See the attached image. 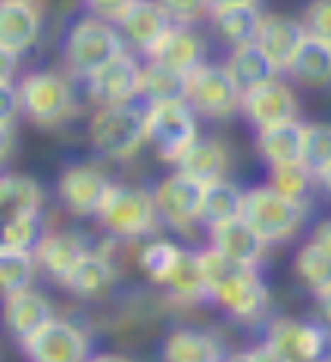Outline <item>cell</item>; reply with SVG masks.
Listing matches in <instances>:
<instances>
[{
  "label": "cell",
  "instance_id": "cell-21",
  "mask_svg": "<svg viewBox=\"0 0 331 362\" xmlns=\"http://www.w3.org/2000/svg\"><path fill=\"white\" fill-rule=\"evenodd\" d=\"M50 319H57L54 303L44 297L41 291L25 288L16 293H6V303H4V322L10 328V334L22 344L25 337L37 334Z\"/></svg>",
  "mask_w": 331,
  "mask_h": 362
},
{
  "label": "cell",
  "instance_id": "cell-14",
  "mask_svg": "<svg viewBox=\"0 0 331 362\" xmlns=\"http://www.w3.org/2000/svg\"><path fill=\"white\" fill-rule=\"evenodd\" d=\"M141 75H144V66L138 63L132 50H125L88 78V97L94 100V107L134 103L141 97Z\"/></svg>",
  "mask_w": 331,
  "mask_h": 362
},
{
  "label": "cell",
  "instance_id": "cell-33",
  "mask_svg": "<svg viewBox=\"0 0 331 362\" xmlns=\"http://www.w3.org/2000/svg\"><path fill=\"white\" fill-rule=\"evenodd\" d=\"M244 194L235 181L222 178V181H213L207 185L203 191V225H219V222H228V218H238L240 209H244Z\"/></svg>",
  "mask_w": 331,
  "mask_h": 362
},
{
  "label": "cell",
  "instance_id": "cell-40",
  "mask_svg": "<svg viewBox=\"0 0 331 362\" xmlns=\"http://www.w3.org/2000/svg\"><path fill=\"white\" fill-rule=\"evenodd\" d=\"M160 4L182 25H194L200 19H209V0H160Z\"/></svg>",
  "mask_w": 331,
  "mask_h": 362
},
{
  "label": "cell",
  "instance_id": "cell-3",
  "mask_svg": "<svg viewBox=\"0 0 331 362\" xmlns=\"http://www.w3.org/2000/svg\"><path fill=\"white\" fill-rule=\"evenodd\" d=\"M129 44H125L122 32H119L116 22L107 19H79L69 28L63 41V66L72 78L88 81L91 75H97L110 59H116L119 54H125Z\"/></svg>",
  "mask_w": 331,
  "mask_h": 362
},
{
  "label": "cell",
  "instance_id": "cell-11",
  "mask_svg": "<svg viewBox=\"0 0 331 362\" xmlns=\"http://www.w3.org/2000/svg\"><path fill=\"white\" fill-rule=\"evenodd\" d=\"M110 187H112V178L107 175L103 165L75 163L69 169H63V175L57 181V200L63 203V209L72 213L75 218H91L100 213Z\"/></svg>",
  "mask_w": 331,
  "mask_h": 362
},
{
  "label": "cell",
  "instance_id": "cell-15",
  "mask_svg": "<svg viewBox=\"0 0 331 362\" xmlns=\"http://www.w3.org/2000/svg\"><path fill=\"white\" fill-rule=\"evenodd\" d=\"M41 4L37 0H4L0 4V54L16 63L22 54L37 44L41 37Z\"/></svg>",
  "mask_w": 331,
  "mask_h": 362
},
{
  "label": "cell",
  "instance_id": "cell-1",
  "mask_svg": "<svg viewBox=\"0 0 331 362\" xmlns=\"http://www.w3.org/2000/svg\"><path fill=\"white\" fill-rule=\"evenodd\" d=\"M200 266L207 275L209 300L216 306H222L235 322L253 325L272 306V293L262 284L253 266H240V262L222 256L216 247H203L200 250Z\"/></svg>",
  "mask_w": 331,
  "mask_h": 362
},
{
  "label": "cell",
  "instance_id": "cell-20",
  "mask_svg": "<svg viewBox=\"0 0 331 362\" xmlns=\"http://www.w3.org/2000/svg\"><path fill=\"white\" fill-rule=\"evenodd\" d=\"M207 231H209V247H216L222 256L240 262V266L257 269L262 262V253H266V247H269L266 240L247 225L244 216L228 218V222H219V225H209Z\"/></svg>",
  "mask_w": 331,
  "mask_h": 362
},
{
  "label": "cell",
  "instance_id": "cell-9",
  "mask_svg": "<svg viewBox=\"0 0 331 362\" xmlns=\"http://www.w3.org/2000/svg\"><path fill=\"white\" fill-rule=\"evenodd\" d=\"M240 85L231 78L228 66L219 63H203L187 75V103L197 110L203 119H228L240 112Z\"/></svg>",
  "mask_w": 331,
  "mask_h": 362
},
{
  "label": "cell",
  "instance_id": "cell-18",
  "mask_svg": "<svg viewBox=\"0 0 331 362\" xmlns=\"http://www.w3.org/2000/svg\"><path fill=\"white\" fill-rule=\"evenodd\" d=\"M147 59L166 63L172 69L191 75L197 66L207 63V41L194 32V25H182V22H172L169 32H166L156 47L147 54Z\"/></svg>",
  "mask_w": 331,
  "mask_h": 362
},
{
  "label": "cell",
  "instance_id": "cell-4",
  "mask_svg": "<svg viewBox=\"0 0 331 362\" xmlns=\"http://www.w3.org/2000/svg\"><path fill=\"white\" fill-rule=\"evenodd\" d=\"M22 116L35 128H63L79 116V97L63 72L37 69L19 81Z\"/></svg>",
  "mask_w": 331,
  "mask_h": 362
},
{
  "label": "cell",
  "instance_id": "cell-2",
  "mask_svg": "<svg viewBox=\"0 0 331 362\" xmlns=\"http://www.w3.org/2000/svg\"><path fill=\"white\" fill-rule=\"evenodd\" d=\"M88 141L103 160H132L147 141V107L138 103H112L97 107L88 122Z\"/></svg>",
  "mask_w": 331,
  "mask_h": 362
},
{
  "label": "cell",
  "instance_id": "cell-39",
  "mask_svg": "<svg viewBox=\"0 0 331 362\" xmlns=\"http://www.w3.org/2000/svg\"><path fill=\"white\" fill-rule=\"evenodd\" d=\"M303 25L306 32L319 41H328L331 44V0H310L303 6Z\"/></svg>",
  "mask_w": 331,
  "mask_h": 362
},
{
  "label": "cell",
  "instance_id": "cell-36",
  "mask_svg": "<svg viewBox=\"0 0 331 362\" xmlns=\"http://www.w3.org/2000/svg\"><path fill=\"white\" fill-rule=\"evenodd\" d=\"M269 185H272L275 191H281L284 197L310 203V194H313V187L319 185V178H315V172L306 163H288V165H272V169H269Z\"/></svg>",
  "mask_w": 331,
  "mask_h": 362
},
{
  "label": "cell",
  "instance_id": "cell-13",
  "mask_svg": "<svg viewBox=\"0 0 331 362\" xmlns=\"http://www.w3.org/2000/svg\"><path fill=\"white\" fill-rule=\"evenodd\" d=\"M19 346L28 359L37 362H75L88 359V353H91V341H88L85 328L69 319H50L37 334L25 337Z\"/></svg>",
  "mask_w": 331,
  "mask_h": 362
},
{
  "label": "cell",
  "instance_id": "cell-22",
  "mask_svg": "<svg viewBox=\"0 0 331 362\" xmlns=\"http://www.w3.org/2000/svg\"><path fill=\"white\" fill-rule=\"evenodd\" d=\"M303 138H306V122H300V119L257 128V153L269 169L272 165L303 163Z\"/></svg>",
  "mask_w": 331,
  "mask_h": 362
},
{
  "label": "cell",
  "instance_id": "cell-12",
  "mask_svg": "<svg viewBox=\"0 0 331 362\" xmlns=\"http://www.w3.org/2000/svg\"><path fill=\"white\" fill-rule=\"evenodd\" d=\"M297 112H300V100H297L294 88L281 75H272V78L260 81V85L247 88L240 94V116L253 128L291 122V119H297Z\"/></svg>",
  "mask_w": 331,
  "mask_h": 362
},
{
  "label": "cell",
  "instance_id": "cell-26",
  "mask_svg": "<svg viewBox=\"0 0 331 362\" xmlns=\"http://www.w3.org/2000/svg\"><path fill=\"white\" fill-rule=\"evenodd\" d=\"M112 278H116V272H112L110 256L107 253H88L85 259L79 262V269L63 281V288L69 293H75L79 300H97L112 288Z\"/></svg>",
  "mask_w": 331,
  "mask_h": 362
},
{
  "label": "cell",
  "instance_id": "cell-25",
  "mask_svg": "<svg viewBox=\"0 0 331 362\" xmlns=\"http://www.w3.org/2000/svg\"><path fill=\"white\" fill-rule=\"evenodd\" d=\"M266 13H260L257 4H240V6H222V10L209 13V25L225 41V47H240V44L257 41L260 22Z\"/></svg>",
  "mask_w": 331,
  "mask_h": 362
},
{
  "label": "cell",
  "instance_id": "cell-24",
  "mask_svg": "<svg viewBox=\"0 0 331 362\" xmlns=\"http://www.w3.org/2000/svg\"><path fill=\"white\" fill-rule=\"evenodd\" d=\"M228 165H231V150L225 147L222 138H200L187 147V153L178 160L175 169L187 172L191 178H197L200 185H213V181L228 178Z\"/></svg>",
  "mask_w": 331,
  "mask_h": 362
},
{
  "label": "cell",
  "instance_id": "cell-35",
  "mask_svg": "<svg viewBox=\"0 0 331 362\" xmlns=\"http://www.w3.org/2000/svg\"><path fill=\"white\" fill-rule=\"evenodd\" d=\"M182 253H185V247H178L175 240L147 238V244L141 247V253H138V266L153 284H166V278H169L172 269L178 266Z\"/></svg>",
  "mask_w": 331,
  "mask_h": 362
},
{
  "label": "cell",
  "instance_id": "cell-10",
  "mask_svg": "<svg viewBox=\"0 0 331 362\" xmlns=\"http://www.w3.org/2000/svg\"><path fill=\"white\" fill-rule=\"evenodd\" d=\"M203 191H207V185H200L197 178H191L182 169L166 175L153 191L166 228L191 235L194 225H203Z\"/></svg>",
  "mask_w": 331,
  "mask_h": 362
},
{
  "label": "cell",
  "instance_id": "cell-8",
  "mask_svg": "<svg viewBox=\"0 0 331 362\" xmlns=\"http://www.w3.org/2000/svg\"><path fill=\"white\" fill-rule=\"evenodd\" d=\"M331 337L322 328V322H306V319H272L262 337V350L266 359H284V362H310L322 359L328 350Z\"/></svg>",
  "mask_w": 331,
  "mask_h": 362
},
{
  "label": "cell",
  "instance_id": "cell-27",
  "mask_svg": "<svg viewBox=\"0 0 331 362\" xmlns=\"http://www.w3.org/2000/svg\"><path fill=\"white\" fill-rule=\"evenodd\" d=\"M288 75L303 88H325L331 85V44L306 35L303 47L297 50Z\"/></svg>",
  "mask_w": 331,
  "mask_h": 362
},
{
  "label": "cell",
  "instance_id": "cell-41",
  "mask_svg": "<svg viewBox=\"0 0 331 362\" xmlns=\"http://www.w3.org/2000/svg\"><path fill=\"white\" fill-rule=\"evenodd\" d=\"M81 4H85V10L91 13V16H97V19L119 22L125 13L132 10L134 0H81Z\"/></svg>",
  "mask_w": 331,
  "mask_h": 362
},
{
  "label": "cell",
  "instance_id": "cell-31",
  "mask_svg": "<svg viewBox=\"0 0 331 362\" xmlns=\"http://www.w3.org/2000/svg\"><path fill=\"white\" fill-rule=\"evenodd\" d=\"M141 97L147 103H172V100H187V75L172 69L166 63L150 59L141 75Z\"/></svg>",
  "mask_w": 331,
  "mask_h": 362
},
{
  "label": "cell",
  "instance_id": "cell-7",
  "mask_svg": "<svg viewBox=\"0 0 331 362\" xmlns=\"http://www.w3.org/2000/svg\"><path fill=\"white\" fill-rule=\"evenodd\" d=\"M197 119V110L187 100L147 103V141L163 163L178 165L187 147L200 138Z\"/></svg>",
  "mask_w": 331,
  "mask_h": 362
},
{
  "label": "cell",
  "instance_id": "cell-16",
  "mask_svg": "<svg viewBox=\"0 0 331 362\" xmlns=\"http://www.w3.org/2000/svg\"><path fill=\"white\" fill-rule=\"evenodd\" d=\"M306 25L303 19L294 16H281V13H266L260 22V32H257V44L266 50V57L272 59V66L281 75H288L291 63H294L297 50L303 47L306 41Z\"/></svg>",
  "mask_w": 331,
  "mask_h": 362
},
{
  "label": "cell",
  "instance_id": "cell-34",
  "mask_svg": "<svg viewBox=\"0 0 331 362\" xmlns=\"http://www.w3.org/2000/svg\"><path fill=\"white\" fill-rule=\"evenodd\" d=\"M37 259L35 250H16V247H0V288L6 293H16L32 288L35 275H37Z\"/></svg>",
  "mask_w": 331,
  "mask_h": 362
},
{
  "label": "cell",
  "instance_id": "cell-19",
  "mask_svg": "<svg viewBox=\"0 0 331 362\" xmlns=\"http://www.w3.org/2000/svg\"><path fill=\"white\" fill-rule=\"evenodd\" d=\"M91 253L88 244L75 231H47L35 247V259L47 278L63 284L79 269V262Z\"/></svg>",
  "mask_w": 331,
  "mask_h": 362
},
{
  "label": "cell",
  "instance_id": "cell-30",
  "mask_svg": "<svg viewBox=\"0 0 331 362\" xmlns=\"http://www.w3.org/2000/svg\"><path fill=\"white\" fill-rule=\"evenodd\" d=\"M225 66H228L231 78L240 85V90L260 85V81L272 78V75H281L257 41L240 44V47H228V63H225Z\"/></svg>",
  "mask_w": 331,
  "mask_h": 362
},
{
  "label": "cell",
  "instance_id": "cell-32",
  "mask_svg": "<svg viewBox=\"0 0 331 362\" xmlns=\"http://www.w3.org/2000/svg\"><path fill=\"white\" fill-rule=\"evenodd\" d=\"M294 275L313 297L331 293V253L322 250L313 240H306L294 256Z\"/></svg>",
  "mask_w": 331,
  "mask_h": 362
},
{
  "label": "cell",
  "instance_id": "cell-43",
  "mask_svg": "<svg viewBox=\"0 0 331 362\" xmlns=\"http://www.w3.org/2000/svg\"><path fill=\"white\" fill-rule=\"evenodd\" d=\"M315 309H319L322 328H325L328 337H331V293H322V297H315Z\"/></svg>",
  "mask_w": 331,
  "mask_h": 362
},
{
  "label": "cell",
  "instance_id": "cell-37",
  "mask_svg": "<svg viewBox=\"0 0 331 362\" xmlns=\"http://www.w3.org/2000/svg\"><path fill=\"white\" fill-rule=\"evenodd\" d=\"M44 231L41 216H6L0 231V247H16V250H35Z\"/></svg>",
  "mask_w": 331,
  "mask_h": 362
},
{
  "label": "cell",
  "instance_id": "cell-6",
  "mask_svg": "<svg viewBox=\"0 0 331 362\" xmlns=\"http://www.w3.org/2000/svg\"><path fill=\"white\" fill-rule=\"evenodd\" d=\"M306 213H310V203L284 197L272 185L250 187V191L244 194V209H240L247 225H250L266 244H284V240L300 235V228H303V222H306Z\"/></svg>",
  "mask_w": 331,
  "mask_h": 362
},
{
  "label": "cell",
  "instance_id": "cell-5",
  "mask_svg": "<svg viewBox=\"0 0 331 362\" xmlns=\"http://www.w3.org/2000/svg\"><path fill=\"white\" fill-rule=\"evenodd\" d=\"M97 222L119 240H141L153 238L156 228L163 225L156 194L138 185H116L112 181L107 200H103Z\"/></svg>",
  "mask_w": 331,
  "mask_h": 362
},
{
  "label": "cell",
  "instance_id": "cell-44",
  "mask_svg": "<svg viewBox=\"0 0 331 362\" xmlns=\"http://www.w3.org/2000/svg\"><path fill=\"white\" fill-rule=\"evenodd\" d=\"M240 4H260V0H209V13L222 10V6H240Z\"/></svg>",
  "mask_w": 331,
  "mask_h": 362
},
{
  "label": "cell",
  "instance_id": "cell-42",
  "mask_svg": "<svg viewBox=\"0 0 331 362\" xmlns=\"http://www.w3.org/2000/svg\"><path fill=\"white\" fill-rule=\"evenodd\" d=\"M310 240H313V244H319L322 250H328V253H331V218H322V222H315V225H313Z\"/></svg>",
  "mask_w": 331,
  "mask_h": 362
},
{
  "label": "cell",
  "instance_id": "cell-29",
  "mask_svg": "<svg viewBox=\"0 0 331 362\" xmlns=\"http://www.w3.org/2000/svg\"><path fill=\"white\" fill-rule=\"evenodd\" d=\"M44 191L35 178L19 175V172H6L0 178V209L6 216H41Z\"/></svg>",
  "mask_w": 331,
  "mask_h": 362
},
{
  "label": "cell",
  "instance_id": "cell-28",
  "mask_svg": "<svg viewBox=\"0 0 331 362\" xmlns=\"http://www.w3.org/2000/svg\"><path fill=\"white\" fill-rule=\"evenodd\" d=\"M163 288L169 291V297L175 303H200V300H209L207 275H203V266H200V250H185Z\"/></svg>",
  "mask_w": 331,
  "mask_h": 362
},
{
  "label": "cell",
  "instance_id": "cell-38",
  "mask_svg": "<svg viewBox=\"0 0 331 362\" xmlns=\"http://www.w3.org/2000/svg\"><path fill=\"white\" fill-rule=\"evenodd\" d=\"M303 163L315 172V178L331 165V122H306Z\"/></svg>",
  "mask_w": 331,
  "mask_h": 362
},
{
  "label": "cell",
  "instance_id": "cell-23",
  "mask_svg": "<svg viewBox=\"0 0 331 362\" xmlns=\"http://www.w3.org/2000/svg\"><path fill=\"white\" fill-rule=\"evenodd\" d=\"M160 356L169 362H216L225 359L228 350L216 334L200 328H175L166 334L160 346Z\"/></svg>",
  "mask_w": 331,
  "mask_h": 362
},
{
  "label": "cell",
  "instance_id": "cell-17",
  "mask_svg": "<svg viewBox=\"0 0 331 362\" xmlns=\"http://www.w3.org/2000/svg\"><path fill=\"white\" fill-rule=\"evenodd\" d=\"M172 22H175V19L169 16V10H166L160 0H134L132 10L125 13L116 25H119L125 44H129L134 54H144L147 57L150 50L156 47V41L169 32Z\"/></svg>",
  "mask_w": 331,
  "mask_h": 362
},
{
  "label": "cell",
  "instance_id": "cell-45",
  "mask_svg": "<svg viewBox=\"0 0 331 362\" xmlns=\"http://www.w3.org/2000/svg\"><path fill=\"white\" fill-rule=\"evenodd\" d=\"M319 185H322V191L331 197V165H328L325 172H319Z\"/></svg>",
  "mask_w": 331,
  "mask_h": 362
}]
</instances>
